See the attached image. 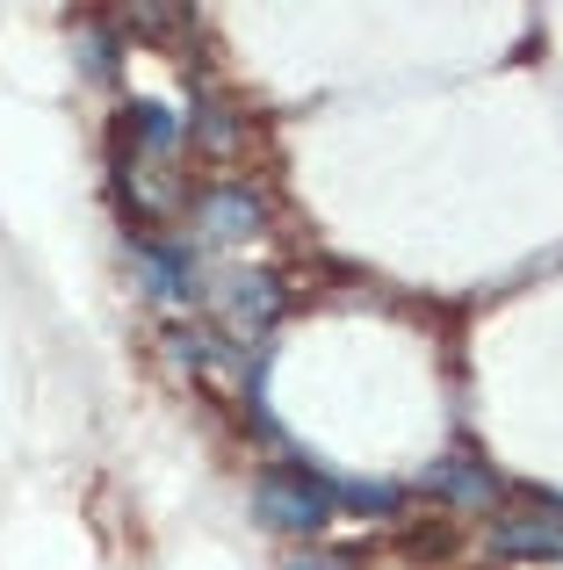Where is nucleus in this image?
<instances>
[{
    "mask_svg": "<svg viewBox=\"0 0 563 570\" xmlns=\"http://www.w3.org/2000/svg\"><path fill=\"white\" fill-rule=\"evenodd\" d=\"M492 542L506 557H563V528H550V520H498Z\"/></svg>",
    "mask_w": 563,
    "mask_h": 570,
    "instance_id": "7",
    "label": "nucleus"
},
{
    "mask_svg": "<svg viewBox=\"0 0 563 570\" xmlns=\"http://www.w3.org/2000/svg\"><path fill=\"white\" fill-rule=\"evenodd\" d=\"M196 217H203L210 238H246L260 224V203H254V188H203Z\"/></svg>",
    "mask_w": 563,
    "mask_h": 570,
    "instance_id": "4",
    "label": "nucleus"
},
{
    "mask_svg": "<svg viewBox=\"0 0 563 570\" xmlns=\"http://www.w3.org/2000/svg\"><path fill=\"white\" fill-rule=\"evenodd\" d=\"M210 311L225 318V333L239 340H260L268 325L282 318V282L268 275V267H217L210 275Z\"/></svg>",
    "mask_w": 563,
    "mask_h": 570,
    "instance_id": "2",
    "label": "nucleus"
},
{
    "mask_svg": "<svg viewBox=\"0 0 563 570\" xmlns=\"http://www.w3.org/2000/svg\"><path fill=\"white\" fill-rule=\"evenodd\" d=\"M124 138L138 159H152V167H167L174 153H181V124H174V109H159V101H130L124 109Z\"/></svg>",
    "mask_w": 563,
    "mask_h": 570,
    "instance_id": "3",
    "label": "nucleus"
},
{
    "mask_svg": "<svg viewBox=\"0 0 563 570\" xmlns=\"http://www.w3.org/2000/svg\"><path fill=\"white\" fill-rule=\"evenodd\" d=\"M282 570H347V563H339V557H325V549H296V557L282 563Z\"/></svg>",
    "mask_w": 563,
    "mask_h": 570,
    "instance_id": "9",
    "label": "nucleus"
},
{
    "mask_svg": "<svg viewBox=\"0 0 563 570\" xmlns=\"http://www.w3.org/2000/svg\"><path fill=\"white\" fill-rule=\"evenodd\" d=\"M426 491H441V499H455V505H484L498 484H492L484 462H434V470H426Z\"/></svg>",
    "mask_w": 563,
    "mask_h": 570,
    "instance_id": "6",
    "label": "nucleus"
},
{
    "mask_svg": "<svg viewBox=\"0 0 563 570\" xmlns=\"http://www.w3.org/2000/svg\"><path fill=\"white\" fill-rule=\"evenodd\" d=\"M138 261H145V275H152L159 289L174 296V304H188V296H196V261H188L181 246H167V238H145Z\"/></svg>",
    "mask_w": 563,
    "mask_h": 570,
    "instance_id": "5",
    "label": "nucleus"
},
{
    "mask_svg": "<svg viewBox=\"0 0 563 570\" xmlns=\"http://www.w3.org/2000/svg\"><path fill=\"white\" fill-rule=\"evenodd\" d=\"M354 513H397V484H347Z\"/></svg>",
    "mask_w": 563,
    "mask_h": 570,
    "instance_id": "8",
    "label": "nucleus"
},
{
    "mask_svg": "<svg viewBox=\"0 0 563 570\" xmlns=\"http://www.w3.org/2000/svg\"><path fill=\"white\" fill-rule=\"evenodd\" d=\"M333 484H325L318 470H268L254 484V520L275 534H318L325 520H333Z\"/></svg>",
    "mask_w": 563,
    "mask_h": 570,
    "instance_id": "1",
    "label": "nucleus"
}]
</instances>
